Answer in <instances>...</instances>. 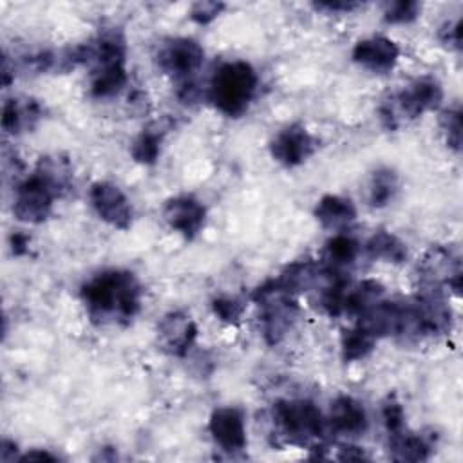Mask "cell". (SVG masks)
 <instances>
[{
	"instance_id": "obj_27",
	"label": "cell",
	"mask_w": 463,
	"mask_h": 463,
	"mask_svg": "<svg viewBox=\"0 0 463 463\" xmlns=\"http://www.w3.org/2000/svg\"><path fill=\"white\" fill-rule=\"evenodd\" d=\"M421 13V4L416 0H392L382 5L383 22L391 25L412 24Z\"/></svg>"
},
{
	"instance_id": "obj_22",
	"label": "cell",
	"mask_w": 463,
	"mask_h": 463,
	"mask_svg": "<svg viewBox=\"0 0 463 463\" xmlns=\"http://www.w3.org/2000/svg\"><path fill=\"white\" fill-rule=\"evenodd\" d=\"M128 83L125 63L107 65L90 71V94L96 99H109L118 96Z\"/></svg>"
},
{
	"instance_id": "obj_28",
	"label": "cell",
	"mask_w": 463,
	"mask_h": 463,
	"mask_svg": "<svg viewBox=\"0 0 463 463\" xmlns=\"http://www.w3.org/2000/svg\"><path fill=\"white\" fill-rule=\"evenodd\" d=\"M439 127L445 136L447 146L459 154L461 152V110L459 107L445 109L439 116Z\"/></svg>"
},
{
	"instance_id": "obj_25",
	"label": "cell",
	"mask_w": 463,
	"mask_h": 463,
	"mask_svg": "<svg viewBox=\"0 0 463 463\" xmlns=\"http://www.w3.org/2000/svg\"><path fill=\"white\" fill-rule=\"evenodd\" d=\"M385 298V288L378 280H362L358 284H351L349 295H347V307L345 315L360 317L369 307L378 304Z\"/></svg>"
},
{
	"instance_id": "obj_37",
	"label": "cell",
	"mask_w": 463,
	"mask_h": 463,
	"mask_svg": "<svg viewBox=\"0 0 463 463\" xmlns=\"http://www.w3.org/2000/svg\"><path fill=\"white\" fill-rule=\"evenodd\" d=\"M340 459H365V452L360 449V447H354V445H344L340 449Z\"/></svg>"
},
{
	"instance_id": "obj_12",
	"label": "cell",
	"mask_w": 463,
	"mask_h": 463,
	"mask_svg": "<svg viewBox=\"0 0 463 463\" xmlns=\"http://www.w3.org/2000/svg\"><path fill=\"white\" fill-rule=\"evenodd\" d=\"M206 206L190 194H181L170 197L163 206L165 222L181 237L192 241L195 239L206 224Z\"/></svg>"
},
{
	"instance_id": "obj_24",
	"label": "cell",
	"mask_w": 463,
	"mask_h": 463,
	"mask_svg": "<svg viewBox=\"0 0 463 463\" xmlns=\"http://www.w3.org/2000/svg\"><path fill=\"white\" fill-rule=\"evenodd\" d=\"M376 345V338L360 324L347 327L340 335V356L345 364L367 358Z\"/></svg>"
},
{
	"instance_id": "obj_21",
	"label": "cell",
	"mask_w": 463,
	"mask_h": 463,
	"mask_svg": "<svg viewBox=\"0 0 463 463\" xmlns=\"http://www.w3.org/2000/svg\"><path fill=\"white\" fill-rule=\"evenodd\" d=\"M365 251L374 260H383L389 264H403L409 257L407 244L394 233L387 230L374 232L365 242Z\"/></svg>"
},
{
	"instance_id": "obj_23",
	"label": "cell",
	"mask_w": 463,
	"mask_h": 463,
	"mask_svg": "<svg viewBox=\"0 0 463 463\" xmlns=\"http://www.w3.org/2000/svg\"><path fill=\"white\" fill-rule=\"evenodd\" d=\"M400 192V177L389 166L376 168L367 181V203L373 208H385Z\"/></svg>"
},
{
	"instance_id": "obj_11",
	"label": "cell",
	"mask_w": 463,
	"mask_h": 463,
	"mask_svg": "<svg viewBox=\"0 0 463 463\" xmlns=\"http://www.w3.org/2000/svg\"><path fill=\"white\" fill-rule=\"evenodd\" d=\"M197 333V324L186 311L172 309L157 322V347L172 358H184L195 345Z\"/></svg>"
},
{
	"instance_id": "obj_31",
	"label": "cell",
	"mask_w": 463,
	"mask_h": 463,
	"mask_svg": "<svg viewBox=\"0 0 463 463\" xmlns=\"http://www.w3.org/2000/svg\"><path fill=\"white\" fill-rule=\"evenodd\" d=\"M226 9L224 2H213V0H201L192 4L188 16L194 24L197 25H208L213 20H217L221 16V13Z\"/></svg>"
},
{
	"instance_id": "obj_34",
	"label": "cell",
	"mask_w": 463,
	"mask_h": 463,
	"mask_svg": "<svg viewBox=\"0 0 463 463\" xmlns=\"http://www.w3.org/2000/svg\"><path fill=\"white\" fill-rule=\"evenodd\" d=\"M9 244H11V251L14 253V255H25V253H29V244H31V239L25 235V233H22V232H16V233H13L11 235V239H9Z\"/></svg>"
},
{
	"instance_id": "obj_4",
	"label": "cell",
	"mask_w": 463,
	"mask_h": 463,
	"mask_svg": "<svg viewBox=\"0 0 463 463\" xmlns=\"http://www.w3.org/2000/svg\"><path fill=\"white\" fill-rule=\"evenodd\" d=\"M443 101V87L434 76H420L400 92L391 94L378 107V118L387 130H398L421 118L425 112L436 110Z\"/></svg>"
},
{
	"instance_id": "obj_8",
	"label": "cell",
	"mask_w": 463,
	"mask_h": 463,
	"mask_svg": "<svg viewBox=\"0 0 463 463\" xmlns=\"http://www.w3.org/2000/svg\"><path fill=\"white\" fill-rule=\"evenodd\" d=\"M157 67L177 80L179 83L190 81L204 61V49L192 38H170L156 54Z\"/></svg>"
},
{
	"instance_id": "obj_2",
	"label": "cell",
	"mask_w": 463,
	"mask_h": 463,
	"mask_svg": "<svg viewBox=\"0 0 463 463\" xmlns=\"http://www.w3.org/2000/svg\"><path fill=\"white\" fill-rule=\"evenodd\" d=\"M72 186V170L67 159L45 156L38 161L33 174L14 186L13 213L27 224H42L51 213L54 201Z\"/></svg>"
},
{
	"instance_id": "obj_6",
	"label": "cell",
	"mask_w": 463,
	"mask_h": 463,
	"mask_svg": "<svg viewBox=\"0 0 463 463\" xmlns=\"http://www.w3.org/2000/svg\"><path fill=\"white\" fill-rule=\"evenodd\" d=\"M271 416L279 436H282L288 443L300 447L318 441L327 427L320 409L304 398L275 402Z\"/></svg>"
},
{
	"instance_id": "obj_19",
	"label": "cell",
	"mask_w": 463,
	"mask_h": 463,
	"mask_svg": "<svg viewBox=\"0 0 463 463\" xmlns=\"http://www.w3.org/2000/svg\"><path fill=\"white\" fill-rule=\"evenodd\" d=\"M434 443L421 432H412L407 427L389 436V454L396 461H425L430 458Z\"/></svg>"
},
{
	"instance_id": "obj_33",
	"label": "cell",
	"mask_w": 463,
	"mask_h": 463,
	"mask_svg": "<svg viewBox=\"0 0 463 463\" xmlns=\"http://www.w3.org/2000/svg\"><path fill=\"white\" fill-rule=\"evenodd\" d=\"M313 7L317 11H324L327 14H349L362 7L360 2H351V0H324V2H315Z\"/></svg>"
},
{
	"instance_id": "obj_29",
	"label": "cell",
	"mask_w": 463,
	"mask_h": 463,
	"mask_svg": "<svg viewBox=\"0 0 463 463\" xmlns=\"http://www.w3.org/2000/svg\"><path fill=\"white\" fill-rule=\"evenodd\" d=\"M380 414H382V421H383V427L389 436L396 434L407 427L403 405L394 394L385 396V400L382 402V407H380Z\"/></svg>"
},
{
	"instance_id": "obj_5",
	"label": "cell",
	"mask_w": 463,
	"mask_h": 463,
	"mask_svg": "<svg viewBox=\"0 0 463 463\" xmlns=\"http://www.w3.org/2000/svg\"><path fill=\"white\" fill-rule=\"evenodd\" d=\"M251 300L260 311L264 340L269 345H277L297 322L300 313L297 297L289 293L279 279H268L253 289Z\"/></svg>"
},
{
	"instance_id": "obj_20",
	"label": "cell",
	"mask_w": 463,
	"mask_h": 463,
	"mask_svg": "<svg viewBox=\"0 0 463 463\" xmlns=\"http://www.w3.org/2000/svg\"><path fill=\"white\" fill-rule=\"evenodd\" d=\"M322 273H324V269L318 262H315L311 259H300V260L288 264L277 279L289 293H293L297 297L298 293L309 291L311 288L320 284Z\"/></svg>"
},
{
	"instance_id": "obj_3",
	"label": "cell",
	"mask_w": 463,
	"mask_h": 463,
	"mask_svg": "<svg viewBox=\"0 0 463 463\" xmlns=\"http://www.w3.org/2000/svg\"><path fill=\"white\" fill-rule=\"evenodd\" d=\"M259 89L257 71L244 60L224 61L213 72L208 85L210 103L228 118L242 116Z\"/></svg>"
},
{
	"instance_id": "obj_32",
	"label": "cell",
	"mask_w": 463,
	"mask_h": 463,
	"mask_svg": "<svg viewBox=\"0 0 463 463\" xmlns=\"http://www.w3.org/2000/svg\"><path fill=\"white\" fill-rule=\"evenodd\" d=\"M438 40L452 49L459 51L461 49V18L456 20H447L439 29H438Z\"/></svg>"
},
{
	"instance_id": "obj_15",
	"label": "cell",
	"mask_w": 463,
	"mask_h": 463,
	"mask_svg": "<svg viewBox=\"0 0 463 463\" xmlns=\"http://www.w3.org/2000/svg\"><path fill=\"white\" fill-rule=\"evenodd\" d=\"M326 421L333 432L347 438L362 436L369 427V416L364 403L345 394L331 402Z\"/></svg>"
},
{
	"instance_id": "obj_17",
	"label": "cell",
	"mask_w": 463,
	"mask_h": 463,
	"mask_svg": "<svg viewBox=\"0 0 463 463\" xmlns=\"http://www.w3.org/2000/svg\"><path fill=\"white\" fill-rule=\"evenodd\" d=\"M42 118V107L33 98H9L2 107V130L18 136L36 125Z\"/></svg>"
},
{
	"instance_id": "obj_18",
	"label": "cell",
	"mask_w": 463,
	"mask_h": 463,
	"mask_svg": "<svg viewBox=\"0 0 463 463\" xmlns=\"http://www.w3.org/2000/svg\"><path fill=\"white\" fill-rule=\"evenodd\" d=\"M360 244L358 241L344 232H336L326 241L322 250V266L329 271L345 273L358 259Z\"/></svg>"
},
{
	"instance_id": "obj_14",
	"label": "cell",
	"mask_w": 463,
	"mask_h": 463,
	"mask_svg": "<svg viewBox=\"0 0 463 463\" xmlns=\"http://www.w3.org/2000/svg\"><path fill=\"white\" fill-rule=\"evenodd\" d=\"M208 430L213 443L230 454L241 452L248 443L244 416L237 407L232 405L213 409L208 420Z\"/></svg>"
},
{
	"instance_id": "obj_9",
	"label": "cell",
	"mask_w": 463,
	"mask_h": 463,
	"mask_svg": "<svg viewBox=\"0 0 463 463\" xmlns=\"http://www.w3.org/2000/svg\"><path fill=\"white\" fill-rule=\"evenodd\" d=\"M89 203L94 213L116 230H128L134 221V208L127 194L110 181H96L89 188Z\"/></svg>"
},
{
	"instance_id": "obj_7",
	"label": "cell",
	"mask_w": 463,
	"mask_h": 463,
	"mask_svg": "<svg viewBox=\"0 0 463 463\" xmlns=\"http://www.w3.org/2000/svg\"><path fill=\"white\" fill-rule=\"evenodd\" d=\"M420 289H452L461 291V259L456 251L445 246H432L425 251L416 266Z\"/></svg>"
},
{
	"instance_id": "obj_1",
	"label": "cell",
	"mask_w": 463,
	"mask_h": 463,
	"mask_svg": "<svg viewBox=\"0 0 463 463\" xmlns=\"http://www.w3.org/2000/svg\"><path fill=\"white\" fill-rule=\"evenodd\" d=\"M80 300L94 326H128L141 311L143 288L132 271L110 268L81 284Z\"/></svg>"
},
{
	"instance_id": "obj_16",
	"label": "cell",
	"mask_w": 463,
	"mask_h": 463,
	"mask_svg": "<svg viewBox=\"0 0 463 463\" xmlns=\"http://www.w3.org/2000/svg\"><path fill=\"white\" fill-rule=\"evenodd\" d=\"M318 224L331 232H345L356 221V206L349 197L327 194L322 195L313 210Z\"/></svg>"
},
{
	"instance_id": "obj_30",
	"label": "cell",
	"mask_w": 463,
	"mask_h": 463,
	"mask_svg": "<svg viewBox=\"0 0 463 463\" xmlns=\"http://www.w3.org/2000/svg\"><path fill=\"white\" fill-rule=\"evenodd\" d=\"M244 307L246 306L241 298L230 295H221L212 300L213 315L226 324H237L244 313Z\"/></svg>"
},
{
	"instance_id": "obj_13",
	"label": "cell",
	"mask_w": 463,
	"mask_h": 463,
	"mask_svg": "<svg viewBox=\"0 0 463 463\" xmlns=\"http://www.w3.org/2000/svg\"><path fill=\"white\" fill-rule=\"evenodd\" d=\"M351 58L358 67L373 74H387L400 60V47L383 34H373L354 43Z\"/></svg>"
},
{
	"instance_id": "obj_36",
	"label": "cell",
	"mask_w": 463,
	"mask_h": 463,
	"mask_svg": "<svg viewBox=\"0 0 463 463\" xmlns=\"http://www.w3.org/2000/svg\"><path fill=\"white\" fill-rule=\"evenodd\" d=\"M20 456L16 454V443L11 439H4L2 447H0V459L2 461H14Z\"/></svg>"
},
{
	"instance_id": "obj_26",
	"label": "cell",
	"mask_w": 463,
	"mask_h": 463,
	"mask_svg": "<svg viewBox=\"0 0 463 463\" xmlns=\"http://www.w3.org/2000/svg\"><path fill=\"white\" fill-rule=\"evenodd\" d=\"M163 132L157 128H143L130 143V156L139 165H154L161 156Z\"/></svg>"
},
{
	"instance_id": "obj_35",
	"label": "cell",
	"mask_w": 463,
	"mask_h": 463,
	"mask_svg": "<svg viewBox=\"0 0 463 463\" xmlns=\"http://www.w3.org/2000/svg\"><path fill=\"white\" fill-rule=\"evenodd\" d=\"M56 461L58 459V456H54V454H51L49 450H42V449H33V450H29V452H25V454H22L20 456V461Z\"/></svg>"
},
{
	"instance_id": "obj_10",
	"label": "cell",
	"mask_w": 463,
	"mask_h": 463,
	"mask_svg": "<svg viewBox=\"0 0 463 463\" xmlns=\"http://www.w3.org/2000/svg\"><path fill=\"white\" fill-rule=\"evenodd\" d=\"M317 150L315 136L298 121L282 127L269 141V156L284 168L304 165Z\"/></svg>"
}]
</instances>
